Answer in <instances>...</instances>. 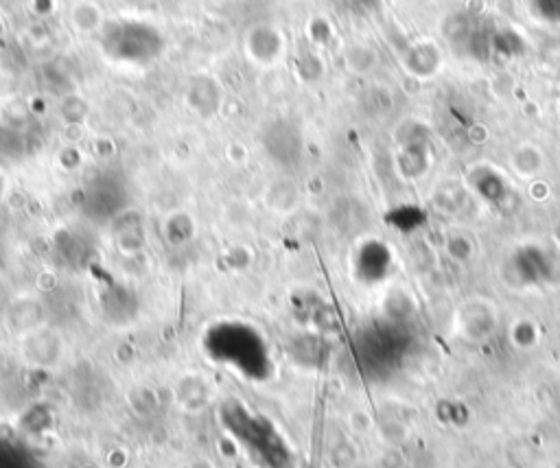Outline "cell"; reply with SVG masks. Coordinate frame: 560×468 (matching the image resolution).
Segmentation results:
<instances>
[{
    "label": "cell",
    "mask_w": 560,
    "mask_h": 468,
    "mask_svg": "<svg viewBox=\"0 0 560 468\" xmlns=\"http://www.w3.org/2000/svg\"><path fill=\"white\" fill-rule=\"evenodd\" d=\"M101 46L112 60L125 64L154 62L165 49L160 31L145 22H110L101 31Z\"/></svg>",
    "instance_id": "1"
},
{
    "label": "cell",
    "mask_w": 560,
    "mask_h": 468,
    "mask_svg": "<svg viewBox=\"0 0 560 468\" xmlns=\"http://www.w3.org/2000/svg\"><path fill=\"white\" fill-rule=\"evenodd\" d=\"M125 184L114 173H101L95 180H90L86 189V208L92 210V215H99L108 219V215H116L125 204Z\"/></svg>",
    "instance_id": "2"
},
{
    "label": "cell",
    "mask_w": 560,
    "mask_h": 468,
    "mask_svg": "<svg viewBox=\"0 0 560 468\" xmlns=\"http://www.w3.org/2000/svg\"><path fill=\"white\" fill-rule=\"evenodd\" d=\"M263 145L270 154L272 160H276L278 165H287V162H294L300 154V136L296 132V127H291L285 121H274L267 127L263 134Z\"/></svg>",
    "instance_id": "3"
},
{
    "label": "cell",
    "mask_w": 560,
    "mask_h": 468,
    "mask_svg": "<svg viewBox=\"0 0 560 468\" xmlns=\"http://www.w3.org/2000/svg\"><path fill=\"white\" fill-rule=\"evenodd\" d=\"M186 103L191 110L200 116L215 114L217 105L221 103V90L210 77H195L186 92Z\"/></svg>",
    "instance_id": "4"
},
{
    "label": "cell",
    "mask_w": 560,
    "mask_h": 468,
    "mask_svg": "<svg viewBox=\"0 0 560 468\" xmlns=\"http://www.w3.org/2000/svg\"><path fill=\"white\" fill-rule=\"evenodd\" d=\"M250 53L256 62L261 64H270L274 62L278 53H280V38L274 29H267V27H259L254 29L250 35Z\"/></svg>",
    "instance_id": "5"
},
{
    "label": "cell",
    "mask_w": 560,
    "mask_h": 468,
    "mask_svg": "<svg viewBox=\"0 0 560 468\" xmlns=\"http://www.w3.org/2000/svg\"><path fill=\"white\" fill-rule=\"evenodd\" d=\"M265 200L267 206L280 213V210H291L298 204V191L289 180H274L270 184V189H267Z\"/></svg>",
    "instance_id": "6"
},
{
    "label": "cell",
    "mask_w": 560,
    "mask_h": 468,
    "mask_svg": "<svg viewBox=\"0 0 560 468\" xmlns=\"http://www.w3.org/2000/svg\"><path fill=\"white\" fill-rule=\"evenodd\" d=\"M534 5L547 20H560V0H534Z\"/></svg>",
    "instance_id": "7"
},
{
    "label": "cell",
    "mask_w": 560,
    "mask_h": 468,
    "mask_svg": "<svg viewBox=\"0 0 560 468\" xmlns=\"http://www.w3.org/2000/svg\"><path fill=\"white\" fill-rule=\"evenodd\" d=\"M5 3H14V0H0V5H5Z\"/></svg>",
    "instance_id": "8"
},
{
    "label": "cell",
    "mask_w": 560,
    "mask_h": 468,
    "mask_svg": "<svg viewBox=\"0 0 560 468\" xmlns=\"http://www.w3.org/2000/svg\"><path fill=\"white\" fill-rule=\"evenodd\" d=\"M134 3H145V0H134Z\"/></svg>",
    "instance_id": "9"
}]
</instances>
